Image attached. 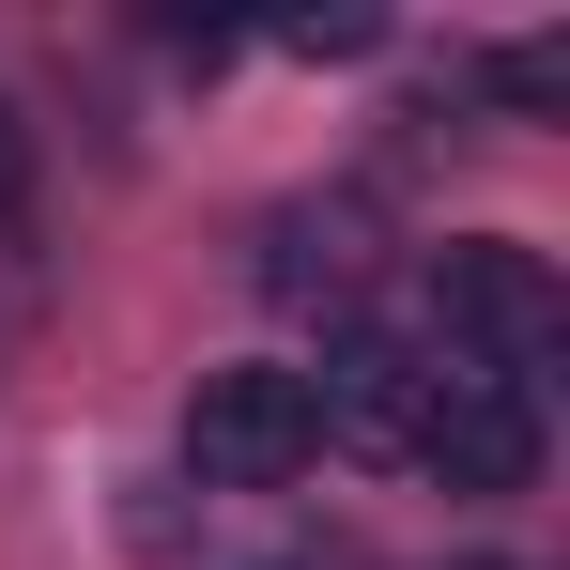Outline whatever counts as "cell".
I'll return each instance as SVG.
<instances>
[{
    "label": "cell",
    "mask_w": 570,
    "mask_h": 570,
    "mask_svg": "<svg viewBox=\"0 0 570 570\" xmlns=\"http://www.w3.org/2000/svg\"><path fill=\"white\" fill-rule=\"evenodd\" d=\"M478 570H509V556H478Z\"/></svg>",
    "instance_id": "5b68a950"
},
{
    "label": "cell",
    "mask_w": 570,
    "mask_h": 570,
    "mask_svg": "<svg viewBox=\"0 0 570 570\" xmlns=\"http://www.w3.org/2000/svg\"><path fill=\"white\" fill-rule=\"evenodd\" d=\"M570 340V293L540 247H509V232H463V247H432V355H463V371H540Z\"/></svg>",
    "instance_id": "6da1fadb"
},
{
    "label": "cell",
    "mask_w": 570,
    "mask_h": 570,
    "mask_svg": "<svg viewBox=\"0 0 570 570\" xmlns=\"http://www.w3.org/2000/svg\"><path fill=\"white\" fill-rule=\"evenodd\" d=\"M401 463H432L448 493H524V463H540V401H524L509 371H463V355H432Z\"/></svg>",
    "instance_id": "3957f363"
},
{
    "label": "cell",
    "mask_w": 570,
    "mask_h": 570,
    "mask_svg": "<svg viewBox=\"0 0 570 570\" xmlns=\"http://www.w3.org/2000/svg\"><path fill=\"white\" fill-rule=\"evenodd\" d=\"M493 94H509V108H556V94H570V62L524 31V47H493Z\"/></svg>",
    "instance_id": "277c9868"
},
{
    "label": "cell",
    "mask_w": 570,
    "mask_h": 570,
    "mask_svg": "<svg viewBox=\"0 0 570 570\" xmlns=\"http://www.w3.org/2000/svg\"><path fill=\"white\" fill-rule=\"evenodd\" d=\"M186 463H200V493H278V478H308V463H324V401H308V371H278V355L200 371Z\"/></svg>",
    "instance_id": "7a4b0ae2"
}]
</instances>
